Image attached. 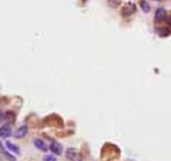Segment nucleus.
<instances>
[{"mask_svg":"<svg viewBox=\"0 0 171 161\" xmlns=\"http://www.w3.org/2000/svg\"><path fill=\"white\" fill-rule=\"evenodd\" d=\"M154 19H155V21H164V20L167 19V12H165V9H163V7L157 9Z\"/></svg>","mask_w":171,"mask_h":161,"instance_id":"nucleus-4","label":"nucleus"},{"mask_svg":"<svg viewBox=\"0 0 171 161\" xmlns=\"http://www.w3.org/2000/svg\"><path fill=\"white\" fill-rule=\"evenodd\" d=\"M121 12H123V15H124V16H131V15H134V13H136V4H134V3H131V1H128V3H125V4L123 6Z\"/></svg>","mask_w":171,"mask_h":161,"instance_id":"nucleus-1","label":"nucleus"},{"mask_svg":"<svg viewBox=\"0 0 171 161\" xmlns=\"http://www.w3.org/2000/svg\"><path fill=\"white\" fill-rule=\"evenodd\" d=\"M6 147L12 151V153H14V154H17V155H20V148L17 147V145H14L13 143H10V141H6Z\"/></svg>","mask_w":171,"mask_h":161,"instance_id":"nucleus-8","label":"nucleus"},{"mask_svg":"<svg viewBox=\"0 0 171 161\" xmlns=\"http://www.w3.org/2000/svg\"><path fill=\"white\" fill-rule=\"evenodd\" d=\"M66 157L71 161H80V155L77 154V151L74 148H68L67 151H66Z\"/></svg>","mask_w":171,"mask_h":161,"instance_id":"nucleus-5","label":"nucleus"},{"mask_svg":"<svg viewBox=\"0 0 171 161\" xmlns=\"http://www.w3.org/2000/svg\"><path fill=\"white\" fill-rule=\"evenodd\" d=\"M44 161H56V158H54L53 155H46V157H44Z\"/></svg>","mask_w":171,"mask_h":161,"instance_id":"nucleus-12","label":"nucleus"},{"mask_svg":"<svg viewBox=\"0 0 171 161\" xmlns=\"http://www.w3.org/2000/svg\"><path fill=\"white\" fill-rule=\"evenodd\" d=\"M10 134H12V127L9 126V124H4L3 127H0V137L1 138H7V137H10Z\"/></svg>","mask_w":171,"mask_h":161,"instance_id":"nucleus-6","label":"nucleus"},{"mask_svg":"<svg viewBox=\"0 0 171 161\" xmlns=\"http://www.w3.org/2000/svg\"><path fill=\"white\" fill-rule=\"evenodd\" d=\"M1 118H3V114L0 113V121H1Z\"/></svg>","mask_w":171,"mask_h":161,"instance_id":"nucleus-14","label":"nucleus"},{"mask_svg":"<svg viewBox=\"0 0 171 161\" xmlns=\"http://www.w3.org/2000/svg\"><path fill=\"white\" fill-rule=\"evenodd\" d=\"M4 118H9L10 121H13V120H14V114H13V113H7V114H6V117H4Z\"/></svg>","mask_w":171,"mask_h":161,"instance_id":"nucleus-11","label":"nucleus"},{"mask_svg":"<svg viewBox=\"0 0 171 161\" xmlns=\"http://www.w3.org/2000/svg\"><path fill=\"white\" fill-rule=\"evenodd\" d=\"M27 133H29V126L23 124V126L17 127L16 133H14V135H16V138H24V137L27 135Z\"/></svg>","mask_w":171,"mask_h":161,"instance_id":"nucleus-2","label":"nucleus"},{"mask_svg":"<svg viewBox=\"0 0 171 161\" xmlns=\"http://www.w3.org/2000/svg\"><path fill=\"white\" fill-rule=\"evenodd\" d=\"M49 150H50L53 154H56V155H60V154L63 153V148H61V145L59 144L57 141H51V143H50V147H49Z\"/></svg>","mask_w":171,"mask_h":161,"instance_id":"nucleus-3","label":"nucleus"},{"mask_svg":"<svg viewBox=\"0 0 171 161\" xmlns=\"http://www.w3.org/2000/svg\"><path fill=\"white\" fill-rule=\"evenodd\" d=\"M33 143H34V145H36V148L40 150V151H47V150H49L47 145H46V143H44L43 140H40V138H36Z\"/></svg>","mask_w":171,"mask_h":161,"instance_id":"nucleus-7","label":"nucleus"},{"mask_svg":"<svg viewBox=\"0 0 171 161\" xmlns=\"http://www.w3.org/2000/svg\"><path fill=\"white\" fill-rule=\"evenodd\" d=\"M158 33H160L161 37H167V36H168V30H167V29H165V30H164V29H158Z\"/></svg>","mask_w":171,"mask_h":161,"instance_id":"nucleus-10","label":"nucleus"},{"mask_svg":"<svg viewBox=\"0 0 171 161\" xmlns=\"http://www.w3.org/2000/svg\"><path fill=\"white\" fill-rule=\"evenodd\" d=\"M168 24H170V26H171V17H170V19H168Z\"/></svg>","mask_w":171,"mask_h":161,"instance_id":"nucleus-13","label":"nucleus"},{"mask_svg":"<svg viewBox=\"0 0 171 161\" xmlns=\"http://www.w3.org/2000/svg\"><path fill=\"white\" fill-rule=\"evenodd\" d=\"M140 6H141L143 12H145V13H148V12H150V4H148L145 0H141V1H140Z\"/></svg>","mask_w":171,"mask_h":161,"instance_id":"nucleus-9","label":"nucleus"}]
</instances>
